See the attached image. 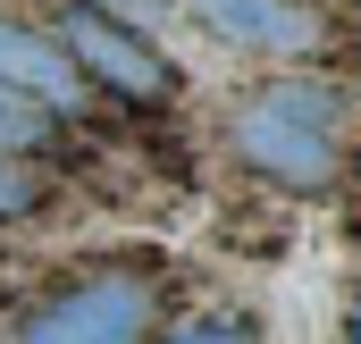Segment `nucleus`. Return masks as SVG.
<instances>
[{"label": "nucleus", "mask_w": 361, "mask_h": 344, "mask_svg": "<svg viewBox=\"0 0 361 344\" xmlns=\"http://www.w3.org/2000/svg\"><path fill=\"white\" fill-rule=\"evenodd\" d=\"M227 152L252 176H269L277 193H328L345 176V143H336V92L294 76V85H261L227 109Z\"/></svg>", "instance_id": "1"}, {"label": "nucleus", "mask_w": 361, "mask_h": 344, "mask_svg": "<svg viewBox=\"0 0 361 344\" xmlns=\"http://www.w3.org/2000/svg\"><path fill=\"white\" fill-rule=\"evenodd\" d=\"M160 294L169 285L152 260H92V269H68L8 328V344H143L160 319Z\"/></svg>", "instance_id": "2"}, {"label": "nucleus", "mask_w": 361, "mask_h": 344, "mask_svg": "<svg viewBox=\"0 0 361 344\" xmlns=\"http://www.w3.org/2000/svg\"><path fill=\"white\" fill-rule=\"evenodd\" d=\"M51 42L76 59V76L85 92H109V101H135V109H169L185 92L177 59L152 42V34H135L126 17H109L101 0H68L59 8V25H51Z\"/></svg>", "instance_id": "3"}, {"label": "nucleus", "mask_w": 361, "mask_h": 344, "mask_svg": "<svg viewBox=\"0 0 361 344\" xmlns=\"http://www.w3.org/2000/svg\"><path fill=\"white\" fill-rule=\"evenodd\" d=\"M193 17H202L219 42L252 51V59H302V51H319V34H328L311 0H193Z\"/></svg>", "instance_id": "4"}, {"label": "nucleus", "mask_w": 361, "mask_h": 344, "mask_svg": "<svg viewBox=\"0 0 361 344\" xmlns=\"http://www.w3.org/2000/svg\"><path fill=\"white\" fill-rule=\"evenodd\" d=\"M0 85L34 92V101L59 109V118L85 109V76H76V59H68L42 25H25V17H0Z\"/></svg>", "instance_id": "5"}, {"label": "nucleus", "mask_w": 361, "mask_h": 344, "mask_svg": "<svg viewBox=\"0 0 361 344\" xmlns=\"http://www.w3.org/2000/svg\"><path fill=\"white\" fill-rule=\"evenodd\" d=\"M59 135H68L59 109H42L34 92H17V85H0V160H34V152H51Z\"/></svg>", "instance_id": "6"}, {"label": "nucleus", "mask_w": 361, "mask_h": 344, "mask_svg": "<svg viewBox=\"0 0 361 344\" xmlns=\"http://www.w3.org/2000/svg\"><path fill=\"white\" fill-rule=\"evenodd\" d=\"M42 210H51V176L34 160H0V227H25Z\"/></svg>", "instance_id": "7"}, {"label": "nucleus", "mask_w": 361, "mask_h": 344, "mask_svg": "<svg viewBox=\"0 0 361 344\" xmlns=\"http://www.w3.org/2000/svg\"><path fill=\"white\" fill-rule=\"evenodd\" d=\"M160 344H252V328L244 319H193V328H177V336H160Z\"/></svg>", "instance_id": "8"}, {"label": "nucleus", "mask_w": 361, "mask_h": 344, "mask_svg": "<svg viewBox=\"0 0 361 344\" xmlns=\"http://www.w3.org/2000/svg\"><path fill=\"white\" fill-rule=\"evenodd\" d=\"M353 336H361V319H353Z\"/></svg>", "instance_id": "9"}]
</instances>
